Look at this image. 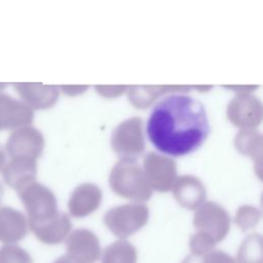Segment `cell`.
I'll return each instance as SVG.
<instances>
[{
  "label": "cell",
  "mask_w": 263,
  "mask_h": 263,
  "mask_svg": "<svg viewBox=\"0 0 263 263\" xmlns=\"http://www.w3.org/2000/svg\"><path fill=\"white\" fill-rule=\"evenodd\" d=\"M146 130L158 151L184 156L203 144L210 133V123L201 102L186 95L173 93L153 107Z\"/></svg>",
  "instance_id": "6da1fadb"
},
{
  "label": "cell",
  "mask_w": 263,
  "mask_h": 263,
  "mask_svg": "<svg viewBox=\"0 0 263 263\" xmlns=\"http://www.w3.org/2000/svg\"><path fill=\"white\" fill-rule=\"evenodd\" d=\"M109 185L115 194L136 202L149 200L153 194L137 160L119 159L110 172Z\"/></svg>",
  "instance_id": "7a4b0ae2"
},
{
  "label": "cell",
  "mask_w": 263,
  "mask_h": 263,
  "mask_svg": "<svg viewBox=\"0 0 263 263\" xmlns=\"http://www.w3.org/2000/svg\"><path fill=\"white\" fill-rule=\"evenodd\" d=\"M149 220V209L141 202L119 204L107 211L103 221L106 227L117 237L124 239L140 229Z\"/></svg>",
  "instance_id": "3957f363"
},
{
  "label": "cell",
  "mask_w": 263,
  "mask_h": 263,
  "mask_svg": "<svg viewBox=\"0 0 263 263\" xmlns=\"http://www.w3.org/2000/svg\"><path fill=\"white\" fill-rule=\"evenodd\" d=\"M17 193L28 214V224L46 221L59 212L53 192L36 180L17 189Z\"/></svg>",
  "instance_id": "277c9868"
},
{
  "label": "cell",
  "mask_w": 263,
  "mask_h": 263,
  "mask_svg": "<svg viewBox=\"0 0 263 263\" xmlns=\"http://www.w3.org/2000/svg\"><path fill=\"white\" fill-rule=\"evenodd\" d=\"M230 222L227 211L215 201H204L195 210L193 216V225L196 232L205 236L215 245H218L227 236Z\"/></svg>",
  "instance_id": "5b68a950"
},
{
  "label": "cell",
  "mask_w": 263,
  "mask_h": 263,
  "mask_svg": "<svg viewBox=\"0 0 263 263\" xmlns=\"http://www.w3.org/2000/svg\"><path fill=\"white\" fill-rule=\"evenodd\" d=\"M111 147L120 159L137 160L145 149L142 119L130 117L120 122L112 132Z\"/></svg>",
  "instance_id": "8992f818"
},
{
  "label": "cell",
  "mask_w": 263,
  "mask_h": 263,
  "mask_svg": "<svg viewBox=\"0 0 263 263\" xmlns=\"http://www.w3.org/2000/svg\"><path fill=\"white\" fill-rule=\"evenodd\" d=\"M229 121L240 130L256 129L262 121V103L251 93H237L226 109Z\"/></svg>",
  "instance_id": "52a82bcc"
},
{
  "label": "cell",
  "mask_w": 263,
  "mask_h": 263,
  "mask_svg": "<svg viewBox=\"0 0 263 263\" xmlns=\"http://www.w3.org/2000/svg\"><path fill=\"white\" fill-rule=\"evenodd\" d=\"M143 171L152 190L167 192L177 178L176 161L163 154L149 152L143 159Z\"/></svg>",
  "instance_id": "ba28073f"
},
{
  "label": "cell",
  "mask_w": 263,
  "mask_h": 263,
  "mask_svg": "<svg viewBox=\"0 0 263 263\" xmlns=\"http://www.w3.org/2000/svg\"><path fill=\"white\" fill-rule=\"evenodd\" d=\"M41 132L27 125L14 129L7 139L5 148L11 158H29L37 160L44 148Z\"/></svg>",
  "instance_id": "9c48e42d"
},
{
  "label": "cell",
  "mask_w": 263,
  "mask_h": 263,
  "mask_svg": "<svg viewBox=\"0 0 263 263\" xmlns=\"http://www.w3.org/2000/svg\"><path fill=\"white\" fill-rule=\"evenodd\" d=\"M67 256L80 263H96L101 257L98 236L87 228H77L66 240Z\"/></svg>",
  "instance_id": "30bf717a"
},
{
  "label": "cell",
  "mask_w": 263,
  "mask_h": 263,
  "mask_svg": "<svg viewBox=\"0 0 263 263\" xmlns=\"http://www.w3.org/2000/svg\"><path fill=\"white\" fill-rule=\"evenodd\" d=\"M17 93L32 110H42L52 107L59 99V87L40 82L13 83Z\"/></svg>",
  "instance_id": "8fae6325"
},
{
  "label": "cell",
  "mask_w": 263,
  "mask_h": 263,
  "mask_svg": "<svg viewBox=\"0 0 263 263\" xmlns=\"http://www.w3.org/2000/svg\"><path fill=\"white\" fill-rule=\"evenodd\" d=\"M34 119V111L23 101L8 95L0 93V129L30 125Z\"/></svg>",
  "instance_id": "7c38bea8"
},
{
  "label": "cell",
  "mask_w": 263,
  "mask_h": 263,
  "mask_svg": "<svg viewBox=\"0 0 263 263\" xmlns=\"http://www.w3.org/2000/svg\"><path fill=\"white\" fill-rule=\"evenodd\" d=\"M171 190L178 203L187 210H196L205 201V187L194 176L183 175L177 177Z\"/></svg>",
  "instance_id": "4fadbf2b"
},
{
  "label": "cell",
  "mask_w": 263,
  "mask_h": 263,
  "mask_svg": "<svg viewBox=\"0 0 263 263\" xmlns=\"http://www.w3.org/2000/svg\"><path fill=\"white\" fill-rule=\"evenodd\" d=\"M102 191L92 183L78 185L71 193L68 210L74 218H84L97 211L102 201Z\"/></svg>",
  "instance_id": "5bb4252c"
},
{
  "label": "cell",
  "mask_w": 263,
  "mask_h": 263,
  "mask_svg": "<svg viewBox=\"0 0 263 263\" xmlns=\"http://www.w3.org/2000/svg\"><path fill=\"white\" fill-rule=\"evenodd\" d=\"M28 227L41 242L46 245H58L68 237L72 228V223L68 214L58 212L55 216L46 221L29 223Z\"/></svg>",
  "instance_id": "9a60e30c"
},
{
  "label": "cell",
  "mask_w": 263,
  "mask_h": 263,
  "mask_svg": "<svg viewBox=\"0 0 263 263\" xmlns=\"http://www.w3.org/2000/svg\"><path fill=\"white\" fill-rule=\"evenodd\" d=\"M28 232L25 215L10 206H0V241L13 245L22 240Z\"/></svg>",
  "instance_id": "2e32d148"
},
{
  "label": "cell",
  "mask_w": 263,
  "mask_h": 263,
  "mask_svg": "<svg viewBox=\"0 0 263 263\" xmlns=\"http://www.w3.org/2000/svg\"><path fill=\"white\" fill-rule=\"evenodd\" d=\"M37 161L29 158H11L2 168V176L7 185L16 190L35 181Z\"/></svg>",
  "instance_id": "e0dca14e"
},
{
  "label": "cell",
  "mask_w": 263,
  "mask_h": 263,
  "mask_svg": "<svg viewBox=\"0 0 263 263\" xmlns=\"http://www.w3.org/2000/svg\"><path fill=\"white\" fill-rule=\"evenodd\" d=\"M190 86L177 85H134L128 87V101L138 109H146L160 96L173 92H186Z\"/></svg>",
  "instance_id": "ac0fdd59"
},
{
  "label": "cell",
  "mask_w": 263,
  "mask_h": 263,
  "mask_svg": "<svg viewBox=\"0 0 263 263\" xmlns=\"http://www.w3.org/2000/svg\"><path fill=\"white\" fill-rule=\"evenodd\" d=\"M137 259L135 246L125 239H119L104 249L101 263H137Z\"/></svg>",
  "instance_id": "d6986e66"
},
{
  "label": "cell",
  "mask_w": 263,
  "mask_h": 263,
  "mask_svg": "<svg viewBox=\"0 0 263 263\" xmlns=\"http://www.w3.org/2000/svg\"><path fill=\"white\" fill-rule=\"evenodd\" d=\"M234 145L241 154L251 157L260 167L262 136L258 130H239L235 136Z\"/></svg>",
  "instance_id": "ffe728a7"
},
{
  "label": "cell",
  "mask_w": 263,
  "mask_h": 263,
  "mask_svg": "<svg viewBox=\"0 0 263 263\" xmlns=\"http://www.w3.org/2000/svg\"><path fill=\"white\" fill-rule=\"evenodd\" d=\"M236 263H263L262 236L259 233H251L241 241Z\"/></svg>",
  "instance_id": "44dd1931"
},
{
  "label": "cell",
  "mask_w": 263,
  "mask_h": 263,
  "mask_svg": "<svg viewBox=\"0 0 263 263\" xmlns=\"http://www.w3.org/2000/svg\"><path fill=\"white\" fill-rule=\"evenodd\" d=\"M261 217V212L258 208L251 204L240 205L235 214V224L241 231H247L255 227Z\"/></svg>",
  "instance_id": "7402d4cb"
},
{
  "label": "cell",
  "mask_w": 263,
  "mask_h": 263,
  "mask_svg": "<svg viewBox=\"0 0 263 263\" xmlns=\"http://www.w3.org/2000/svg\"><path fill=\"white\" fill-rule=\"evenodd\" d=\"M0 263H33V259L25 249L5 245L0 248Z\"/></svg>",
  "instance_id": "603a6c76"
},
{
  "label": "cell",
  "mask_w": 263,
  "mask_h": 263,
  "mask_svg": "<svg viewBox=\"0 0 263 263\" xmlns=\"http://www.w3.org/2000/svg\"><path fill=\"white\" fill-rule=\"evenodd\" d=\"M201 263H236V261L224 251L213 250L201 256Z\"/></svg>",
  "instance_id": "cb8c5ba5"
},
{
  "label": "cell",
  "mask_w": 263,
  "mask_h": 263,
  "mask_svg": "<svg viewBox=\"0 0 263 263\" xmlns=\"http://www.w3.org/2000/svg\"><path fill=\"white\" fill-rule=\"evenodd\" d=\"M128 86L126 85H118V86H102L97 85L96 89L97 91L106 98H114L122 95L125 90H127Z\"/></svg>",
  "instance_id": "d4e9b609"
},
{
  "label": "cell",
  "mask_w": 263,
  "mask_h": 263,
  "mask_svg": "<svg viewBox=\"0 0 263 263\" xmlns=\"http://www.w3.org/2000/svg\"><path fill=\"white\" fill-rule=\"evenodd\" d=\"M181 263H201V257L195 255H188Z\"/></svg>",
  "instance_id": "484cf974"
},
{
  "label": "cell",
  "mask_w": 263,
  "mask_h": 263,
  "mask_svg": "<svg viewBox=\"0 0 263 263\" xmlns=\"http://www.w3.org/2000/svg\"><path fill=\"white\" fill-rule=\"evenodd\" d=\"M52 263H80V262H78V261H76V260L70 258V257L67 256V255H64V256L59 257V258H58L55 261H53Z\"/></svg>",
  "instance_id": "4316f807"
},
{
  "label": "cell",
  "mask_w": 263,
  "mask_h": 263,
  "mask_svg": "<svg viewBox=\"0 0 263 263\" xmlns=\"http://www.w3.org/2000/svg\"><path fill=\"white\" fill-rule=\"evenodd\" d=\"M5 160H6V157H5V152L2 148V146L0 145V171L3 168L4 164H5Z\"/></svg>",
  "instance_id": "83f0119b"
},
{
  "label": "cell",
  "mask_w": 263,
  "mask_h": 263,
  "mask_svg": "<svg viewBox=\"0 0 263 263\" xmlns=\"http://www.w3.org/2000/svg\"><path fill=\"white\" fill-rule=\"evenodd\" d=\"M3 195V189H2V186L0 185V200H1V197Z\"/></svg>",
  "instance_id": "f1b7e54d"
},
{
  "label": "cell",
  "mask_w": 263,
  "mask_h": 263,
  "mask_svg": "<svg viewBox=\"0 0 263 263\" xmlns=\"http://www.w3.org/2000/svg\"><path fill=\"white\" fill-rule=\"evenodd\" d=\"M5 86H6V83H0V90H1V88L5 87Z\"/></svg>",
  "instance_id": "f546056e"
}]
</instances>
